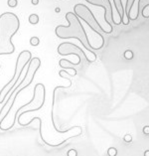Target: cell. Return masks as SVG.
<instances>
[{"mask_svg": "<svg viewBox=\"0 0 149 156\" xmlns=\"http://www.w3.org/2000/svg\"><path fill=\"white\" fill-rule=\"evenodd\" d=\"M29 22L32 25H36L39 22V16L37 14H31L29 16Z\"/></svg>", "mask_w": 149, "mask_h": 156, "instance_id": "obj_11", "label": "cell"}, {"mask_svg": "<svg viewBox=\"0 0 149 156\" xmlns=\"http://www.w3.org/2000/svg\"><path fill=\"white\" fill-rule=\"evenodd\" d=\"M30 44L32 45L33 47L38 46L40 44V39L38 38V37H36V36L32 37V38L30 39Z\"/></svg>", "mask_w": 149, "mask_h": 156, "instance_id": "obj_12", "label": "cell"}, {"mask_svg": "<svg viewBox=\"0 0 149 156\" xmlns=\"http://www.w3.org/2000/svg\"><path fill=\"white\" fill-rule=\"evenodd\" d=\"M20 20L16 14L5 12L0 15V56L11 55L15 52L12 37L18 32Z\"/></svg>", "mask_w": 149, "mask_h": 156, "instance_id": "obj_3", "label": "cell"}, {"mask_svg": "<svg viewBox=\"0 0 149 156\" xmlns=\"http://www.w3.org/2000/svg\"><path fill=\"white\" fill-rule=\"evenodd\" d=\"M60 11H61V9L59 8V7H57V8H56V12H57V13H58V12H60Z\"/></svg>", "mask_w": 149, "mask_h": 156, "instance_id": "obj_20", "label": "cell"}, {"mask_svg": "<svg viewBox=\"0 0 149 156\" xmlns=\"http://www.w3.org/2000/svg\"><path fill=\"white\" fill-rule=\"evenodd\" d=\"M31 59H32V54H31V52L28 51V50L22 51L19 54L16 61V66H15L13 77H12V79L0 90V104H2L3 102H5L7 95L11 92L12 89L17 85V82L20 80L21 76H22V72L24 70L25 66L29 63Z\"/></svg>", "mask_w": 149, "mask_h": 156, "instance_id": "obj_5", "label": "cell"}, {"mask_svg": "<svg viewBox=\"0 0 149 156\" xmlns=\"http://www.w3.org/2000/svg\"><path fill=\"white\" fill-rule=\"evenodd\" d=\"M66 19L69 25L68 26L59 25V26L56 27V35L60 39H77L80 44L83 46V55H85L86 60L89 63H94L98 59V56L95 55V53L92 52V50L95 49L89 43L85 28L80 23V19L76 16L74 12H68L66 14Z\"/></svg>", "mask_w": 149, "mask_h": 156, "instance_id": "obj_2", "label": "cell"}, {"mask_svg": "<svg viewBox=\"0 0 149 156\" xmlns=\"http://www.w3.org/2000/svg\"><path fill=\"white\" fill-rule=\"evenodd\" d=\"M39 3V0H32V4L33 5H37Z\"/></svg>", "mask_w": 149, "mask_h": 156, "instance_id": "obj_19", "label": "cell"}, {"mask_svg": "<svg viewBox=\"0 0 149 156\" xmlns=\"http://www.w3.org/2000/svg\"><path fill=\"white\" fill-rule=\"evenodd\" d=\"M68 156H77V152L74 149H71V150L67 153Z\"/></svg>", "mask_w": 149, "mask_h": 156, "instance_id": "obj_16", "label": "cell"}, {"mask_svg": "<svg viewBox=\"0 0 149 156\" xmlns=\"http://www.w3.org/2000/svg\"><path fill=\"white\" fill-rule=\"evenodd\" d=\"M7 4L9 7H11V8H15L16 6L18 5V1L17 0H8L7 1Z\"/></svg>", "mask_w": 149, "mask_h": 156, "instance_id": "obj_15", "label": "cell"}, {"mask_svg": "<svg viewBox=\"0 0 149 156\" xmlns=\"http://www.w3.org/2000/svg\"><path fill=\"white\" fill-rule=\"evenodd\" d=\"M53 110H54V105H51V107H46L45 104L36 110L37 112L41 113V116H35L31 118L26 123H23V126L29 125L33 121L39 120L40 121V135H41L42 141L46 145L56 147L60 146L67 142L68 140L74 137H77L82 135L83 128L82 126H73L67 130H59L56 127L54 120H53Z\"/></svg>", "mask_w": 149, "mask_h": 156, "instance_id": "obj_1", "label": "cell"}, {"mask_svg": "<svg viewBox=\"0 0 149 156\" xmlns=\"http://www.w3.org/2000/svg\"><path fill=\"white\" fill-rule=\"evenodd\" d=\"M86 2L92 5L99 6L104 9V20H105V27L108 31V34L112 33L113 27L108 23V19L112 21V5L110 0H86Z\"/></svg>", "mask_w": 149, "mask_h": 156, "instance_id": "obj_8", "label": "cell"}, {"mask_svg": "<svg viewBox=\"0 0 149 156\" xmlns=\"http://www.w3.org/2000/svg\"><path fill=\"white\" fill-rule=\"evenodd\" d=\"M58 54L61 56H68V55H76L77 58H79V61L77 63L74 65H80L82 63V58L85 57L83 55V49H80V47H77V45L73 44V43L70 42H64L58 46Z\"/></svg>", "mask_w": 149, "mask_h": 156, "instance_id": "obj_7", "label": "cell"}, {"mask_svg": "<svg viewBox=\"0 0 149 156\" xmlns=\"http://www.w3.org/2000/svg\"><path fill=\"white\" fill-rule=\"evenodd\" d=\"M123 56L126 60H131V59L133 58V52L131 51V50H126V51L124 52Z\"/></svg>", "mask_w": 149, "mask_h": 156, "instance_id": "obj_13", "label": "cell"}, {"mask_svg": "<svg viewBox=\"0 0 149 156\" xmlns=\"http://www.w3.org/2000/svg\"><path fill=\"white\" fill-rule=\"evenodd\" d=\"M113 3L116 8L117 13H118V17H119L120 21H121V23L123 25H128L129 19H127L125 17V14H124V7L122 5V1L121 0H113Z\"/></svg>", "mask_w": 149, "mask_h": 156, "instance_id": "obj_9", "label": "cell"}, {"mask_svg": "<svg viewBox=\"0 0 149 156\" xmlns=\"http://www.w3.org/2000/svg\"><path fill=\"white\" fill-rule=\"evenodd\" d=\"M135 0H126V4H125V8H124V14L126 15V18L128 19L129 17V14H130V11L133 7V4H134Z\"/></svg>", "mask_w": 149, "mask_h": 156, "instance_id": "obj_10", "label": "cell"}, {"mask_svg": "<svg viewBox=\"0 0 149 156\" xmlns=\"http://www.w3.org/2000/svg\"><path fill=\"white\" fill-rule=\"evenodd\" d=\"M132 140V137L131 135H129V134H126L125 136H124V141L125 142H130Z\"/></svg>", "mask_w": 149, "mask_h": 156, "instance_id": "obj_17", "label": "cell"}, {"mask_svg": "<svg viewBox=\"0 0 149 156\" xmlns=\"http://www.w3.org/2000/svg\"><path fill=\"white\" fill-rule=\"evenodd\" d=\"M148 128H149V126H148V125L144 126V128H143V132H144V133H146V134H148V133H149V130H148Z\"/></svg>", "mask_w": 149, "mask_h": 156, "instance_id": "obj_18", "label": "cell"}, {"mask_svg": "<svg viewBox=\"0 0 149 156\" xmlns=\"http://www.w3.org/2000/svg\"><path fill=\"white\" fill-rule=\"evenodd\" d=\"M74 13L76 14V16L79 18V19H82L85 21L86 25H89V27L91 28L92 31H95V32L99 36L101 41L104 43V37H102L101 32H99V30L104 32V27H102L101 25H99V23L97 21L95 17L94 16V14H92V12L89 10V8L88 6H86L85 4H82V3L76 4L74 6Z\"/></svg>", "mask_w": 149, "mask_h": 156, "instance_id": "obj_6", "label": "cell"}, {"mask_svg": "<svg viewBox=\"0 0 149 156\" xmlns=\"http://www.w3.org/2000/svg\"><path fill=\"white\" fill-rule=\"evenodd\" d=\"M46 99V89L43 84H37L34 88V96L33 99L28 104L18 107L17 110L13 112V117L9 123V129L12 128L15 124V121L18 120V123L21 124V117L27 113V112H34L40 110L45 104Z\"/></svg>", "mask_w": 149, "mask_h": 156, "instance_id": "obj_4", "label": "cell"}, {"mask_svg": "<svg viewBox=\"0 0 149 156\" xmlns=\"http://www.w3.org/2000/svg\"><path fill=\"white\" fill-rule=\"evenodd\" d=\"M107 155L108 156H116L117 155V150L116 148L114 147H110L107 149Z\"/></svg>", "mask_w": 149, "mask_h": 156, "instance_id": "obj_14", "label": "cell"}]
</instances>
